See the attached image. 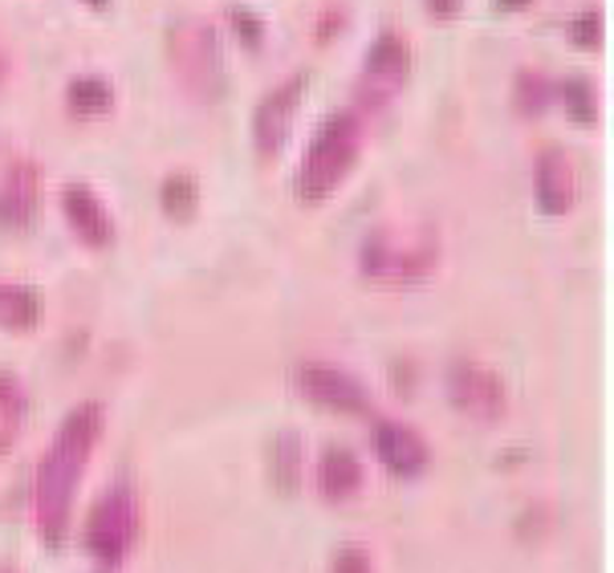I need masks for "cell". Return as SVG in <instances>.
Returning a JSON list of instances; mask_svg holds the SVG:
<instances>
[{"label": "cell", "instance_id": "5b68a950", "mask_svg": "<svg viewBox=\"0 0 614 573\" xmlns=\"http://www.w3.org/2000/svg\"><path fill=\"white\" fill-rule=\"evenodd\" d=\"M138 524H143L138 492L126 480H118L90 504L86 524H82V549L98 561L102 570H118L135 549Z\"/></svg>", "mask_w": 614, "mask_h": 573}, {"label": "cell", "instance_id": "5bb4252c", "mask_svg": "<svg viewBox=\"0 0 614 573\" xmlns=\"http://www.w3.org/2000/svg\"><path fill=\"white\" fill-rule=\"evenodd\" d=\"M407 74H412V50H407V41L399 33H378L371 41V50H366V70H363L366 86H375V94L391 98L407 82Z\"/></svg>", "mask_w": 614, "mask_h": 573}, {"label": "cell", "instance_id": "7402d4cb", "mask_svg": "<svg viewBox=\"0 0 614 573\" xmlns=\"http://www.w3.org/2000/svg\"><path fill=\"white\" fill-rule=\"evenodd\" d=\"M606 38V29H602V13L599 9H582L577 17H570V25H565V41L574 45V50H586L594 53Z\"/></svg>", "mask_w": 614, "mask_h": 573}, {"label": "cell", "instance_id": "2e32d148", "mask_svg": "<svg viewBox=\"0 0 614 573\" xmlns=\"http://www.w3.org/2000/svg\"><path fill=\"white\" fill-rule=\"evenodd\" d=\"M269 476L281 497H298L301 480H305V444L293 427L277 431L273 448H269Z\"/></svg>", "mask_w": 614, "mask_h": 573}, {"label": "cell", "instance_id": "603a6c76", "mask_svg": "<svg viewBox=\"0 0 614 573\" xmlns=\"http://www.w3.org/2000/svg\"><path fill=\"white\" fill-rule=\"evenodd\" d=\"M228 21H232V29H237V38L244 50H261V41H264V21L252 9H228Z\"/></svg>", "mask_w": 614, "mask_h": 573}, {"label": "cell", "instance_id": "83f0119b", "mask_svg": "<svg viewBox=\"0 0 614 573\" xmlns=\"http://www.w3.org/2000/svg\"><path fill=\"white\" fill-rule=\"evenodd\" d=\"M0 573H21V570H17L13 561H0Z\"/></svg>", "mask_w": 614, "mask_h": 573}, {"label": "cell", "instance_id": "6da1fadb", "mask_svg": "<svg viewBox=\"0 0 614 573\" xmlns=\"http://www.w3.org/2000/svg\"><path fill=\"white\" fill-rule=\"evenodd\" d=\"M102 431H106V407L86 399L58 424L53 439L41 451L38 472H33V521H38V536L45 549H62L70 536L77 488H82V476Z\"/></svg>", "mask_w": 614, "mask_h": 573}, {"label": "cell", "instance_id": "ffe728a7", "mask_svg": "<svg viewBox=\"0 0 614 573\" xmlns=\"http://www.w3.org/2000/svg\"><path fill=\"white\" fill-rule=\"evenodd\" d=\"M553 102V82L545 74H538V70H521L513 82V106L525 118H538V114L550 111Z\"/></svg>", "mask_w": 614, "mask_h": 573}, {"label": "cell", "instance_id": "d4e9b609", "mask_svg": "<svg viewBox=\"0 0 614 573\" xmlns=\"http://www.w3.org/2000/svg\"><path fill=\"white\" fill-rule=\"evenodd\" d=\"M427 13L436 17V21H456V17L465 13V0H427Z\"/></svg>", "mask_w": 614, "mask_h": 573}, {"label": "cell", "instance_id": "484cf974", "mask_svg": "<svg viewBox=\"0 0 614 573\" xmlns=\"http://www.w3.org/2000/svg\"><path fill=\"white\" fill-rule=\"evenodd\" d=\"M492 4H497L501 13H521V9H529L533 0H492Z\"/></svg>", "mask_w": 614, "mask_h": 573}, {"label": "cell", "instance_id": "44dd1931", "mask_svg": "<svg viewBox=\"0 0 614 573\" xmlns=\"http://www.w3.org/2000/svg\"><path fill=\"white\" fill-rule=\"evenodd\" d=\"M562 102H565V114L574 118L577 126H594L599 123V86L590 82V77H570L562 86Z\"/></svg>", "mask_w": 614, "mask_h": 573}, {"label": "cell", "instance_id": "7a4b0ae2", "mask_svg": "<svg viewBox=\"0 0 614 573\" xmlns=\"http://www.w3.org/2000/svg\"><path fill=\"white\" fill-rule=\"evenodd\" d=\"M363 155V118L354 111H339L322 118L310 147L301 155V167L293 175V191L301 204H326L342 187V179L354 171Z\"/></svg>", "mask_w": 614, "mask_h": 573}, {"label": "cell", "instance_id": "f1b7e54d", "mask_svg": "<svg viewBox=\"0 0 614 573\" xmlns=\"http://www.w3.org/2000/svg\"><path fill=\"white\" fill-rule=\"evenodd\" d=\"M4 74H9V62H4V58H0V82H4Z\"/></svg>", "mask_w": 614, "mask_h": 573}, {"label": "cell", "instance_id": "4fadbf2b", "mask_svg": "<svg viewBox=\"0 0 614 573\" xmlns=\"http://www.w3.org/2000/svg\"><path fill=\"white\" fill-rule=\"evenodd\" d=\"M314 485H318V497L326 500V504H346V500H354L363 492L366 468L351 448L326 444L314 463Z\"/></svg>", "mask_w": 614, "mask_h": 573}, {"label": "cell", "instance_id": "d6986e66", "mask_svg": "<svg viewBox=\"0 0 614 573\" xmlns=\"http://www.w3.org/2000/svg\"><path fill=\"white\" fill-rule=\"evenodd\" d=\"M159 204H164V212L171 216V220H191L196 216V208H200V184H196V175L188 171H176L167 175L164 187H159Z\"/></svg>", "mask_w": 614, "mask_h": 573}, {"label": "cell", "instance_id": "f546056e", "mask_svg": "<svg viewBox=\"0 0 614 573\" xmlns=\"http://www.w3.org/2000/svg\"><path fill=\"white\" fill-rule=\"evenodd\" d=\"M98 573H114V570H98Z\"/></svg>", "mask_w": 614, "mask_h": 573}, {"label": "cell", "instance_id": "30bf717a", "mask_svg": "<svg viewBox=\"0 0 614 573\" xmlns=\"http://www.w3.org/2000/svg\"><path fill=\"white\" fill-rule=\"evenodd\" d=\"M577 204V171L570 155L562 147H541L538 159H533V208L541 216H558L574 212Z\"/></svg>", "mask_w": 614, "mask_h": 573}, {"label": "cell", "instance_id": "ac0fdd59", "mask_svg": "<svg viewBox=\"0 0 614 573\" xmlns=\"http://www.w3.org/2000/svg\"><path fill=\"white\" fill-rule=\"evenodd\" d=\"M114 102H118V94L102 74H77L65 90V106L74 118H106L114 111Z\"/></svg>", "mask_w": 614, "mask_h": 573}, {"label": "cell", "instance_id": "4316f807", "mask_svg": "<svg viewBox=\"0 0 614 573\" xmlns=\"http://www.w3.org/2000/svg\"><path fill=\"white\" fill-rule=\"evenodd\" d=\"M90 9H98V13H106V9H111V0H86Z\"/></svg>", "mask_w": 614, "mask_h": 573}, {"label": "cell", "instance_id": "e0dca14e", "mask_svg": "<svg viewBox=\"0 0 614 573\" xmlns=\"http://www.w3.org/2000/svg\"><path fill=\"white\" fill-rule=\"evenodd\" d=\"M29 424V390L13 371H0V456L17 448Z\"/></svg>", "mask_w": 614, "mask_h": 573}, {"label": "cell", "instance_id": "3957f363", "mask_svg": "<svg viewBox=\"0 0 614 573\" xmlns=\"http://www.w3.org/2000/svg\"><path fill=\"white\" fill-rule=\"evenodd\" d=\"M439 240L427 225H383L366 232L358 269L378 285H419L436 273Z\"/></svg>", "mask_w": 614, "mask_h": 573}, {"label": "cell", "instance_id": "cb8c5ba5", "mask_svg": "<svg viewBox=\"0 0 614 573\" xmlns=\"http://www.w3.org/2000/svg\"><path fill=\"white\" fill-rule=\"evenodd\" d=\"M330 573H375V561H371V549L366 545H342L330 561Z\"/></svg>", "mask_w": 614, "mask_h": 573}, {"label": "cell", "instance_id": "9c48e42d", "mask_svg": "<svg viewBox=\"0 0 614 573\" xmlns=\"http://www.w3.org/2000/svg\"><path fill=\"white\" fill-rule=\"evenodd\" d=\"M305 86H310V74H293L289 82L273 86L257 102V111H252V147L261 150L264 159H273L277 150L285 147L289 126H293L301 98H305Z\"/></svg>", "mask_w": 614, "mask_h": 573}, {"label": "cell", "instance_id": "8992f818", "mask_svg": "<svg viewBox=\"0 0 614 573\" xmlns=\"http://www.w3.org/2000/svg\"><path fill=\"white\" fill-rule=\"evenodd\" d=\"M448 399L451 407L472 419V424H501L509 415V387L504 378L485 362L472 358H456L448 366Z\"/></svg>", "mask_w": 614, "mask_h": 573}, {"label": "cell", "instance_id": "52a82bcc", "mask_svg": "<svg viewBox=\"0 0 614 573\" xmlns=\"http://www.w3.org/2000/svg\"><path fill=\"white\" fill-rule=\"evenodd\" d=\"M293 387H298L301 399H310L322 411L351 415V419L354 415H371V407H375L371 387H366L363 378L334 366V362H298Z\"/></svg>", "mask_w": 614, "mask_h": 573}, {"label": "cell", "instance_id": "ba28073f", "mask_svg": "<svg viewBox=\"0 0 614 573\" xmlns=\"http://www.w3.org/2000/svg\"><path fill=\"white\" fill-rule=\"evenodd\" d=\"M371 451L395 480H419L431 468V444L412 424L378 415L371 424Z\"/></svg>", "mask_w": 614, "mask_h": 573}, {"label": "cell", "instance_id": "277c9868", "mask_svg": "<svg viewBox=\"0 0 614 573\" xmlns=\"http://www.w3.org/2000/svg\"><path fill=\"white\" fill-rule=\"evenodd\" d=\"M167 62L176 86L196 102L225 98L228 74H225V45L208 21L200 17H184L167 33Z\"/></svg>", "mask_w": 614, "mask_h": 573}, {"label": "cell", "instance_id": "8fae6325", "mask_svg": "<svg viewBox=\"0 0 614 573\" xmlns=\"http://www.w3.org/2000/svg\"><path fill=\"white\" fill-rule=\"evenodd\" d=\"M41 212V171L29 159H13L0 171V228L29 232Z\"/></svg>", "mask_w": 614, "mask_h": 573}, {"label": "cell", "instance_id": "9a60e30c", "mask_svg": "<svg viewBox=\"0 0 614 573\" xmlns=\"http://www.w3.org/2000/svg\"><path fill=\"white\" fill-rule=\"evenodd\" d=\"M45 317V298L33 285H13V281H0V330L4 334H29L38 330Z\"/></svg>", "mask_w": 614, "mask_h": 573}, {"label": "cell", "instance_id": "7c38bea8", "mask_svg": "<svg viewBox=\"0 0 614 573\" xmlns=\"http://www.w3.org/2000/svg\"><path fill=\"white\" fill-rule=\"evenodd\" d=\"M62 216L70 232H74L86 249H111L114 237H118V225H114L111 208L98 200V191L90 184H65L62 187Z\"/></svg>", "mask_w": 614, "mask_h": 573}]
</instances>
